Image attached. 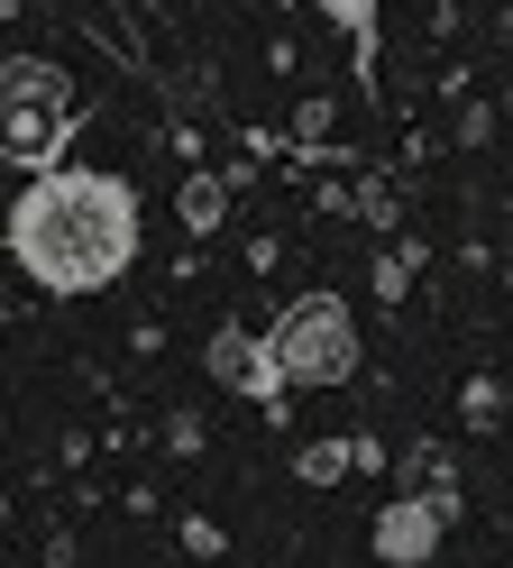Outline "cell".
I'll return each instance as SVG.
<instances>
[{
  "mask_svg": "<svg viewBox=\"0 0 513 568\" xmlns=\"http://www.w3.org/2000/svg\"><path fill=\"white\" fill-rule=\"evenodd\" d=\"M10 266L56 303H83V294H110L138 247H147V202L129 174L110 165H47L28 174V193H10Z\"/></svg>",
  "mask_w": 513,
  "mask_h": 568,
  "instance_id": "obj_1",
  "label": "cell"
},
{
  "mask_svg": "<svg viewBox=\"0 0 513 568\" xmlns=\"http://www.w3.org/2000/svg\"><path fill=\"white\" fill-rule=\"evenodd\" d=\"M73 129H83V101H73V74L56 55H10L0 64V165H19V174L64 165Z\"/></svg>",
  "mask_w": 513,
  "mask_h": 568,
  "instance_id": "obj_2",
  "label": "cell"
},
{
  "mask_svg": "<svg viewBox=\"0 0 513 568\" xmlns=\"http://www.w3.org/2000/svg\"><path fill=\"white\" fill-rule=\"evenodd\" d=\"M266 358L284 376V395L293 385H349L358 358H366V339H358V303L349 294H330V284H312V294H293L275 322H266Z\"/></svg>",
  "mask_w": 513,
  "mask_h": 568,
  "instance_id": "obj_3",
  "label": "cell"
},
{
  "mask_svg": "<svg viewBox=\"0 0 513 568\" xmlns=\"http://www.w3.org/2000/svg\"><path fill=\"white\" fill-rule=\"evenodd\" d=\"M459 523V495H394V505H376V559L385 568H431L440 559V531Z\"/></svg>",
  "mask_w": 513,
  "mask_h": 568,
  "instance_id": "obj_4",
  "label": "cell"
},
{
  "mask_svg": "<svg viewBox=\"0 0 513 568\" xmlns=\"http://www.w3.org/2000/svg\"><path fill=\"white\" fill-rule=\"evenodd\" d=\"M202 367L230 385V395H248L256 413H284V376H275V358H266V339H248L239 322H220V331L202 339Z\"/></svg>",
  "mask_w": 513,
  "mask_h": 568,
  "instance_id": "obj_5",
  "label": "cell"
},
{
  "mask_svg": "<svg viewBox=\"0 0 513 568\" xmlns=\"http://www.w3.org/2000/svg\"><path fill=\"white\" fill-rule=\"evenodd\" d=\"M312 10L358 47V83H376V0H312Z\"/></svg>",
  "mask_w": 513,
  "mask_h": 568,
  "instance_id": "obj_6",
  "label": "cell"
},
{
  "mask_svg": "<svg viewBox=\"0 0 513 568\" xmlns=\"http://www.w3.org/2000/svg\"><path fill=\"white\" fill-rule=\"evenodd\" d=\"M358 468V440H312V449H293V477L303 486H340Z\"/></svg>",
  "mask_w": 513,
  "mask_h": 568,
  "instance_id": "obj_7",
  "label": "cell"
},
{
  "mask_svg": "<svg viewBox=\"0 0 513 568\" xmlns=\"http://www.w3.org/2000/svg\"><path fill=\"white\" fill-rule=\"evenodd\" d=\"M220 211H230V184H220V174H193V184H183V230L211 239V230H220Z\"/></svg>",
  "mask_w": 513,
  "mask_h": 568,
  "instance_id": "obj_8",
  "label": "cell"
},
{
  "mask_svg": "<svg viewBox=\"0 0 513 568\" xmlns=\"http://www.w3.org/2000/svg\"><path fill=\"white\" fill-rule=\"evenodd\" d=\"M495 404H504V385H495V376H476L467 395H459V413L476 422V432H495Z\"/></svg>",
  "mask_w": 513,
  "mask_h": 568,
  "instance_id": "obj_9",
  "label": "cell"
}]
</instances>
